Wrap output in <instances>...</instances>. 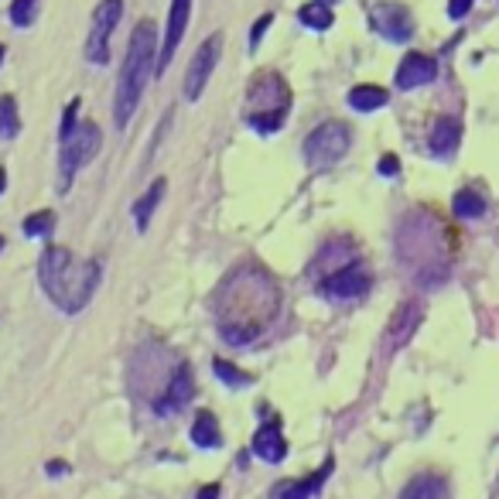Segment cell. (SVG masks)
Segmentation results:
<instances>
[{"label": "cell", "mask_w": 499, "mask_h": 499, "mask_svg": "<svg viewBox=\"0 0 499 499\" xmlns=\"http://www.w3.org/2000/svg\"><path fill=\"white\" fill-rule=\"evenodd\" d=\"M99 260H76L65 247H48L38 260L42 291L52 297L55 308L76 315L89 305L99 287Z\"/></svg>", "instance_id": "6da1fadb"}, {"label": "cell", "mask_w": 499, "mask_h": 499, "mask_svg": "<svg viewBox=\"0 0 499 499\" xmlns=\"http://www.w3.org/2000/svg\"><path fill=\"white\" fill-rule=\"evenodd\" d=\"M151 69H157V28L155 21H141L127 45V59L120 69V82H117V103H113L117 127H127L130 117L137 113Z\"/></svg>", "instance_id": "7a4b0ae2"}, {"label": "cell", "mask_w": 499, "mask_h": 499, "mask_svg": "<svg viewBox=\"0 0 499 499\" xmlns=\"http://www.w3.org/2000/svg\"><path fill=\"white\" fill-rule=\"evenodd\" d=\"M99 144H103V134L93 120H82L69 137H62V144H59V172H62L59 174V188L62 192L72 188V178H76L79 168H86L99 155Z\"/></svg>", "instance_id": "3957f363"}, {"label": "cell", "mask_w": 499, "mask_h": 499, "mask_svg": "<svg viewBox=\"0 0 499 499\" xmlns=\"http://www.w3.org/2000/svg\"><path fill=\"white\" fill-rule=\"evenodd\" d=\"M349 144H353L349 127L339 124V120H328V124L315 127L312 134L305 137V161H308V168L325 172V168H332L335 161H343L345 151H349Z\"/></svg>", "instance_id": "277c9868"}, {"label": "cell", "mask_w": 499, "mask_h": 499, "mask_svg": "<svg viewBox=\"0 0 499 499\" xmlns=\"http://www.w3.org/2000/svg\"><path fill=\"white\" fill-rule=\"evenodd\" d=\"M219 52H222V34H212V38H205L199 52L192 55V62H188V72H185V99L188 103H195L202 89L209 86V79L216 72V62H219Z\"/></svg>", "instance_id": "5b68a950"}, {"label": "cell", "mask_w": 499, "mask_h": 499, "mask_svg": "<svg viewBox=\"0 0 499 499\" xmlns=\"http://www.w3.org/2000/svg\"><path fill=\"white\" fill-rule=\"evenodd\" d=\"M318 291L325 297H335V301H353V297H362L370 291V274L362 267H343L318 284Z\"/></svg>", "instance_id": "8992f818"}, {"label": "cell", "mask_w": 499, "mask_h": 499, "mask_svg": "<svg viewBox=\"0 0 499 499\" xmlns=\"http://www.w3.org/2000/svg\"><path fill=\"white\" fill-rule=\"evenodd\" d=\"M188 17H192V0H172L168 28H165V42H161V55H157V72H165L168 62L174 59V52H178L188 32Z\"/></svg>", "instance_id": "52a82bcc"}, {"label": "cell", "mask_w": 499, "mask_h": 499, "mask_svg": "<svg viewBox=\"0 0 499 499\" xmlns=\"http://www.w3.org/2000/svg\"><path fill=\"white\" fill-rule=\"evenodd\" d=\"M373 28L391 42H407L414 34V21L400 4H376L373 7Z\"/></svg>", "instance_id": "ba28073f"}, {"label": "cell", "mask_w": 499, "mask_h": 499, "mask_svg": "<svg viewBox=\"0 0 499 499\" xmlns=\"http://www.w3.org/2000/svg\"><path fill=\"white\" fill-rule=\"evenodd\" d=\"M195 397V376H192V370H188L185 362L174 370L172 383H168V391L161 393V400L155 404L157 414H174V410H182V407H188V400Z\"/></svg>", "instance_id": "9c48e42d"}, {"label": "cell", "mask_w": 499, "mask_h": 499, "mask_svg": "<svg viewBox=\"0 0 499 499\" xmlns=\"http://www.w3.org/2000/svg\"><path fill=\"white\" fill-rule=\"evenodd\" d=\"M332 458H325V466L318 468V472H312L308 479H301V483H278L274 485V493H270V499H318V493L325 489L328 475H332Z\"/></svg>", "instance_id": "30bf717a"}, {"label": "cell", "mask_w": 499, "mask_h": 499, "mask_svg": "<svg viewBox=\"0 0 499 499\" xmlns=\"http://www.w3.org/2000/svg\"><path fill=\"white\" fill-rule=\"evenodd\" d=\"M435 76H438L435 59H428L421 52H410L400 62V69H397V89H418V86H428Z\"/></svg>", "instance_id": "8fae6325"}, {"label": "cell", "mask_w": 499, "mask_h": 499, "mask_svg": "<svg viewBox=\"0 0 499 499\" xmlns=\"http://www.w3.org/2000/svg\"><path fill=\"white\" fill-rule=\"evenodd\" d=\"M253 455L264 458V462H270V466H278V462L287 458V441H284V435H281V421L264 424V428L253 435Z\"/></svg>", "instance_id": "7c38bea8"}, {"label": "cell", "mask_w": 499, "mask_h": 499, "mask_svg": "<svg viewBox=\"0 0 499 499\" xmlns=\"http://www.w3.org/2000/svg\"><path fill=\"white\" fill-rule=\"evenodd\" d=\"M458 141H462V124H458L455 117H441L435 124V130H431V151H435L438 157H448V155H455Z\"/></svg>", "instance_id": "4fadbf2b"}, {"label": "cell", "mask_w": 499, "mask_h": 499, "mask_svg": "<svg viewBox=\"0 0 499 499\" xmlns=\"http://www.w3.org/2000/svg\"><path fill=\"white\" fill-rule=\"evenodd\" d=\"M165 188H168V182H165V178H157V182H151V188L144 192L141 199L134 202V222H137V230H141V233H147L151 216H155V209L161 205V199H165Z\"/></svg>", "instance_id": "5bb4252c"}, {"label": "cell", "mask_w": 499, "mask_h": 499, "mask_svg": "<svg viewBox=\"0 0 499 499\" xmlns=\"http://www.w3.org/2000/svg\"><path fill=\"white\" fill-rule=\"evenodd\" d=\"M400 499H448V485L441 475H418L414 483L404 489Z\"/></svg>", "instance_id": "9a60e30c"}, {"label": "cell", "mask_w": 499, "mask_h": 499, "mask_svg": "<svg viewBox=\"0 0 499 499\" xmlns=\"http://www.w3.org/2000/svg\"><path fill=\"white\" fill-rule=\"evenodd\" d=\"M387 89H380V86H356V89H349V107L359 109V113H373V109L387 107Z\"/></svg>", "instance_id": "2e32d148"}, {"label": "cell", "mask_w": 499, "mask_h": 499, "mask_svg": "<svg viewBox=\"0 0 499 499\" xmlns=\"http://www.w3.org/2000/svg\"><path fill=\"white\" fill-rule=\"evenodd\" d=\"M192 441H195L199 448H219V445H222L219 424H216V418H212L209 410H202V414L195 418V424H192Z\"/></svg>", "instance_id": "e0dca14e"}, {"label": "cell", "mask_w": 499, "mask_h": 499, "mask_svg": "<svg viewBox=\"0 0 499 499\" xmlns=\"http://www.w3.org/2000/svg\"><path fill=\"white\" fill-rule=\"evenodd\" d=\"M297 21H301L305 28H312V32H325V28H332L335 14H332V7H328V4L315 0V4H305V7L297 11Z\"/></svg>", "instance_id": "ac0fdd59"}, {"label": "cell", "mask_w": 499, "mask_h": 499, "mask_svg": "<svg viewBox=\"0 0 499 499\" xmlns=\"http://www.w3.org/2000/svg\"><path fill=\"white\" fill-rule=\"evenodd\" d=\"M120 17H124V0H103L93 14V28L103 34H113V28L120 24Z\"/></svg>", "instance_id": "d6986e66"}, {"label": "cell", "mask_w": 499, "mask_h": 499, "mask_svg": "<svg viewBox=\"0 0 499 499\" xmlns=\"http://www.w3.org/2000/svg\"><path fill=\"white\" fill-rule=\"evenodd\" d=\"M21 130V117H17L14 96H0V141H14Z\"/></svg>", "instance_id": "ffe728a7"}, {"label": "cell", "mask_w": 499, "mask_h": 499, "mask_svg": "<svg viewBox=\"0 0 499 499\" xmlns=\"http://www.w3.org/2000/svg\"><path fill=\"white\" fill-rule=\"evenodd\" d=\"M212 373H216L219 383H226L230 391H240V387H250V383H253V376L243 373L240 366H233L230 359H216V362H212Z\"/></svg>", "instance_id": "44dd1931"}, {"label": "cell", "mask_w": 499, "mask_h": 499, "mask_svg": "<svg viewBox=\"0 0 499 499\" xmlns=\"http://www.w3.org/2000/svg\"><path fill=\"white\" fill-rule=\"evenodd\" d=\"M86 59H89L93 65L109 62V34L89 28V38H86Z\"/></svg>", "instance_id": "7402d4cb"}, {"label": "cell", "mask_w": 499, "mask_h": 499, "mask_svg": "<svg viewBox=\"0 0 499 499\" xmlns=\"http://www.w3.org/2000/svg\"><path fill=\"white\" fill-rule=\"evenodd\" d=\"M485 212V202L475 195V192H458L455 195V216H462V219H475V216H483Z\"/></svg>", "instance_id": "603a6c76"}, {"label": "cell", "mask_w": 499, "mask_h": 499, "mask_svg": "<svg viewBox=\"0 0 499 499\" xmlns=\"http://www.w3.org/2000/svg\"><path fill=\"white\" fill-rule=\"evenodd\" d=\"M52 226H55V212L52 209H42V212H34V216L24 219V236H48L52 233Z\"/></svg>", "instance_id": "cb8c5ba5"}, {"label": "cell", "mask_w": 499, "mask_h": 499, "mask_svg": "<svg viewBox=\"0 0 499 499\" xmlns=\"http://www.w3.org/2000/svg\"><path fill=\"white\" fill-rule=\"evenodd\" d=\"M38 4H42V0H14V4H11V21H14V28H28V24H34V17H38Z\"/></svg>", "instance_id": "d4e9b609"}, {"label": "cell", "mask_w": 499, "mask_h": 499, "mask_svg": "<svg viewBox=\"0 0 499 499\" xmlns=\"http://www.w3.org/2000/svg\"><path fill=\"white\" fill-rule=\"evenodd\" d=\"M274 24V14H264V17H257V24L250 28V48H257L260 45V38H264V32Z\"/></svg>", "instance_id": "484cf974"}, {"label": "cell", "mask_w": 499, "mask_h": 499, "mask_svg": "<svg viewBox=\"0 0 499 499\" xmlns=\"http://www.w3.org/2000/svg\"><path fill=\"white\" fill-rule=\"evenodd\" d=\"M376 168H380V174H383V178H393V174L400 172V161H397V155H383Z\"/></svg>", "instance_id": "4316f807"}, {"label": "cell", "mask_w": 499, "mask_h": 499, "mask_svg": "<svg viewBox=\"0 0 499 499\" xmlns=\"http://www.w3.org/2000/svg\"><path fill=\"white\" fill-rule=\"evenodd\" d=\"M475 0H448V17H455V21H462V17L468 14V7H472Z\"/></svg>", "instance_id": "83f0119b"}, {"label": "cell", "mask_w": 499, "mask_h": 499, "mask_svg": "<svg viewBox=\"0 0 499 499\" xmlns=\"http://www.w3.org/2000/svg\"><path fill=\"white\" fill-rule=\"evenodd\" d=\"M199 499H219V485H202L199 489Z\"/></svg>", "instance_id": "f1b7e54d"}, {"label": "cell", "mask_w": 499, "mask_h": 499, "mask_svg": "<svg viewBox=\"0 0 499 499\" xmlns=\"http://www.w3.org/2000/svg\"><path fill=\"white\" fill-rule=\"evenodd\" d=\"M52 472H55V475H62L65 466H62V462H52V466H48V475H52Z\"/></svg>", "instance_id": "f546056e"}, {"label": "cell", "mask_w": 499, "mask_h": 499, "mask_svg": "<svg viewBox=\"0 0 499 499\" xmlns=\"http://www.w3.org/2000/svg\"><path fill=\"white\" fill-rule=\"evenodd\" d=\"M4 188H7V174L0 172V192H4Z\"/></svg>", "instance_id": "4dcf8cb0"}, {"label": "cell", "mask_w": 499, "mask_h": 499, "mask_svg": "<svg viewBox=\"0 0 499 499\" xmlns=\"http://www.w3.org/2000/svg\"><path fill=\"white\" fill-rule=\"evenodd\" d=\"M322 4H328V7H332V4H335V0H322Z\"/></svg>", "instance_id": "1f68e13d"}, {"label": "cell", "mask_w": 499, "mask_h": 499, "mask_svg": "<svg viewBox=\"0 0 499 499\" xmlns=\"http://www.w3.org/2000/svg\"><path fill=\"white\" fill-rule=\"evenodd\" d=\"M0 59H4V48H0Z\"/></svg>", "instance_id": "d6a6232c"}, {"label": "cell", "mask_w": 499, "mask_h": 499, "mask_svg": "<svg viewBox=\"0 0 499 499\" xmlns=\"http://www.w3.org/2000/svg\"><path fill=\"white\" fill-rule=\"evenodd\" d=\"M0 247H4V240H0Z\"/></svg>", "instance_id": "836d02e7"}]
</instances>
